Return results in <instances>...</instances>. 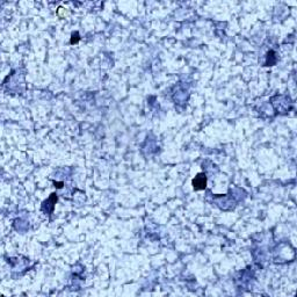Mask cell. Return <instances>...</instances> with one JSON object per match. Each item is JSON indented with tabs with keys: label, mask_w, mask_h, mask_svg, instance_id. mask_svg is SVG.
Instances as JSON below:
<instances>
[{
	"label": "cell",
	"mask_w": 297,
	"mask_h": 297,
	"mask_svg": "<svg viewBox=\"0 0 297 297\" xmlns=\"http://www.w3.org/2000/svg\"><path fill=\"white\" fill-rule=\"evenodd\" d=\"M205 185H207V178H205V174L200 173L197 174L195 179L193 180V187L195 190H202V189L205 188Z\"/></svg>",
	"instance_id": "1"
},
{
	"label": "cell",
	"mask_w": 297,
	"mask_h": 297,
	"mask_svg": "<svg viewBox=\"0 0 297 297\" xmlns=\"http://www.w3.org/2000/svg\"><path fill=\"white\" fill-rule=\"evenodd\" d=\"M78 41H79V35H78V33H76V34H72V39H71V44H73V43H77Z\"/></svg>",
	"instance_id": "2"
}]
</instances>
